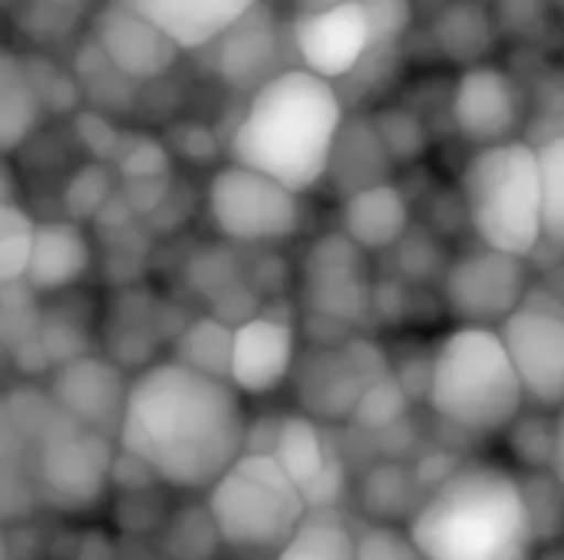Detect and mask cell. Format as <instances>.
<instances>
[{
    "label": "cell",
    "instance_id": "obj_16",
    "mask_svg": "<svg viewBox=\"0 0 564 560\" xmlns=\"http://www.w3.org/2000/svg\"><path fill=\"white\" fill-rule=\"evenodd\" d=\"M311 508H334L347 488V472L337 449L327 442L311 416H284L274 426V442L268 449Z\"/></svg>",
    "mask_w": 564,
    "mask_h": 560
},
{
    "label": "cell",
    "instance_id": "obj_1",
    "mask_svg": "<svg viewBox=\"0 0 564 560\" xmlns=\"http://www.w3.org/2000/svg\"><path fill=\"white\" fill-rule=\"evenodd\" d=\"M116 442L132 465L178 492H205L245 449L241 393L178 360L129 380Z\"/></svg>",
    "mask_w": 564,
    "mask_h": 560
},
{
    "label": "cell",
    "instance_id": "obj_25",
    "mask_svg": "<svg viewBox=\"0 0 564 560\" xmlns=\"http://www.w3.org/2000/svg\"><path fill=\"white\" fill-rule=\"evenodd\" d=\"M433 43L443 50L446 59L459 66L482 63L496 43V26L479 0H453L433 20Z\"/></svg>",
    "mask_w": 564,
    "mask_h": 560
},
{
    "label": "cell",
    "instance_id": "obj_18",
    "mask_svg": "<svg viewBox=\"0 0 564 560\" xmlns=\"http://www.w3.org/2000/svg\"><path fill=\"white\" fill-rule=\"evenodd\" d=\"M413 228V205L400 185L380 178L344 195L340 231L367 254L393 251Z\"/></svg>",
    "mask_w": 564,
    "mask_h": 560
},
{
    "label": "cell",
    "instance_id": "obj_4",
    "mask_svg": "<svg viewBox=\"0 0 564 560\" xmlns=\"http://www.w3.org/2000/svg\"><path fill=\"white\" fill-rule=\"evenodd\" d=\"M430 413L476 439L502 436L525 409L522 380L496 327L459 323L433 350L426 370Z\"/></svg>",
    "mask_w": 564,
    "mask_h": 560
},
{
    "label": "cell",
    "instance_id": "obj_35",
    "mask_svg": "<svg viewBox=\"0 0 564 560\" xmlns=\"http://www.w3.org/2000/svg\"><path fill=\"white\" fill-rule=\"evenodd\" d=\"M337 3H347V0H294V10L297 13H317V10H330Z\"/></svg>",
    "mask_w": 564,
    "mask_h": 560
},
{
    "label": "cell",
    "instance_id": "obj_20",
    "mask_svg": "<svg viewBox=\"0 0 564 560\" xmlns=\"http://www.w3.org/2000/svg\"><path fill=\"white\" fill-rule=\"evenodd\" d=\"M149 17L169 40L188 50L212 46L225 30L248 17L261 0H122Z\"/></svg>",
    "mask_w": 564,
    "mask_h": 560
},
{
    "label": "cell",
    "instance_id": "obj_14",
    "mask_svg": "<svg viewBox=\"0 0 564 560\" xmlns=\"http://www.w3.org/2000/svg\"><path fill=\"white\" fill-rule=\"evenodd\" d=\"M291 40L301 66L334 83L350 76L373 50L370 20L360 0H347L317 13H297L291 23Z\"/></svg>",
    "mask_w": 564,
    "mask_h": 560
},
{
    "label": "cell",
    "instance_id": "obj_9",
    "mask_svg": "<svg viewBox=\"0 0 564 560\" xmlns=\"http://www.w3.org/2000/svg\"><path fill=\"white\" fill-rule=\"evenodd\" d=\"M522 380L525 399L542 409L564 406V294H525L496 327Z\"/></svg>",
    "mask_w": 564,
    "mask_h": 560
},
{
    "label": "cell",
    "instance_id": "obj_24",
    "mask_svg": "<svg viewBox=\"0 0 564 560\" xmlns=\"http://www.w3.org/2000/svg\"><path fill=\"white\" fill-rule=\"evenodd\" d=\"M33 508H40L33 492V449L0 396V525L26 518Z\"/></svg>",
    "mask_w": 564,
    "mask_h": 560
},
{
    "label": "cell",
    "instance_id": "obj_23",
    "mask_svg": "<svg viewBox=\"0 0 564 560\" xmlns=\"http://www.w3.org/2000/svg\"><path fill=\"white\" fill-rule=\"evenodd\" d=\"M43 116V96L33 83L30 63L0 50V155L17 152Z\"/></svg>",
    "mask_w": 564,
    "mask_h": 560
},
{
    "label": "cell",
    "instance_id": "obj_31",
    "mask_svg": "<svg viewBox=\"0 0 564 560\" xmlns=\"http://www.w3.org/2000/svg\"><path fill=\"white\" fill-rule=\"evenodd\" d=\"M354 560H423L413 538L397 525H370L357 535Z\"/></svg>",
    "mask_w": 564,
    "mask_h": 560
},
{
    "label": "cell",
    "instance_id": "obj_26",
    "mask_svg": "<svg viewBox=\"0 0 564 560\" xmlns=\"http://www.w3.org/2000/svg\"><path fill=\"white\" fill-rule=\"evenodd\" d=\"M357 535L334 508H311L274 560H354Z\"/></svg>",
    "mask_w": 564,
    "mask_h": 560
},
{
    "label": "cell",
    "instance_id": "obj_28",
    "mask_svg": "<svg viewBox=\"0 0 564 560\" xmlns=\"http://www.w3.org/2000/svg\"><path fill=\"white\" fill-rule=\"evenodd\" d=\"M535 149L542 172V234L545 244L564 251V129Z\"/></svg>",
    "mask_w": 564,
    "mask_h": 560
},
{
    "label": "cell",
    "instance_id": "obj_7",
    "mask_svg": "<svg viewBox=\"0 0 564 560\" xmlns=\"http://www.w3.org/2000/svg\"><path fill=\"white\" fill-rule=\"evenodd\" d=\"M205 492V512L235 551H278L307 515L304 495L271 452L245 449Z\"/></svg>",
    "mask_w": 564,
    "mask_h": 560
},
{
    "label": "cell",
    "instance_id": "obj_22",
    "mask_svg": "<svg viewBox=\"0 0 564 560\" xmlns=\"http://www.w3.org/2000/svg\"><path fill=\"white\" fill-rule=\"evenodd\" d=\"M380 380V370H370L367 363H360V356L354 353H327L321 356L307 376H304V403L314 416H354L364 389Z\"/></svg>",
    "mask_w": 564,
    "mask_h": 560
},
{
    "label": "cell",
    "instance_id": "obj_17",
    "mask_svg": "<svg viewBox=\"0 0 564 560\" xmlns=\"http://www.w3.org/2000/svg\"><path fill=\"white\" fill-rule=\"evenodd\" d=\"M126 373L116 363L96 356H73L59 363L50 383V396L63 406V413L102 436H116L126 406Z\"/></svg>",
    "mask_w": 564,
    "mask_h": 560
},
{
    "label": "cell",
    "instance_id": "obj_19",
    "mask_svg": "<svg viewBox=\"0 0 564 560\" xmlns=\"http://www.w3.org/2000/svg\"><path fill=\"white\" fill-rule=\"evenodd\" d=\"M93 267V244L79 221H36L23 287L33 294H66Z\"/></svg>",
    "mask_w": 564,
    "mask_h": 560
},
{
    "label": "cell",
    "instance_id": "obj_27",
    "mask_svg": "<svg viewBox=\"0 0 564 560\" xmlns=\"http://www.w3.org/2000/svg\"><path fill=\"white\" fill-rule=\"evenodd\" d=\"M231 333L235 327H228L218 317H202L195 323L185 327V333L178 337V353L175 360L202 370L208 376H221L228 380V360H231Z\"/></svg>",
    "mask_w": 564,
    "mask_h": 560
},
{
    "label": "cell",
    "instance_id": "obj_29",
    "mask_svg": "<svg viewBox=\"0 0 564 560\" xmlns=\"http://www.w3.org/2000/svg\"><path fill=\"white\" fill-rule=\"evenodd\" d=\"M33 224L36 221L17 201H0V290L23 284Z\"/></svg>",
    "mask_w": 564,
    "mask_h": 560
},
{
    "label": "cell",
    "instance_id": "obj_8",
    "mask_svg": "<svg viewBox=\"0 0 564 560\" xmlns=\"http://www.w3.org/2000/svg\"><path fill=\"white\" fill-rule=\"evenodd\" d=\"M205 215L218 238L241 248H274L297 238L304 228L301 191L238 162H228L212 175Z\"/></svg>",
    "mask_w": 564,
    "mask_h": 560
},
{
    "label": "cell",
    "instance_id": "obj_30",
    "mask_svg": "<svg viewBox=\"0 0 564 560\" xmlns=\"http://www.w3.org/2000/svg\"><path fill=\"white\" fill-rule=\"evenodd\" d=\"M215 541L218 531L208 518L205 508H195V512H182L175 528L169 531V554L172 560H212L215 558Z\"/></svg>",
    "mask_w": 564,
    "mask_h": 560
},
{
    "label": "cell",
    "instance_id": "obj_36",
    "mask_svg": "<svg viewBox=\"0 0 564 560\" xmlns=\"http://www.w3.org/2000/svg\"><path fill=\"white\" fill-rule=\"evenodd\" d=\"M0 560H10V545H7L3 531H0Z\"/></svg>",
    "mask_w": 564,
    "mask_h": 560
},
{
    "label": "cell",
    "instance_id": "obj_10",
    "mask_svg": "<svg viewBox=\"0 0 564 560\" xmlns=\"http://www.w3.org/2000/svg\"><path fill=\"white\" fill-rule=\"evenodd\" d=\"M525 257L492 251L479 244L476 251L456 257L443 281V300L456 323L499 327L529 294Z\"/></svg>",
    "mask_w": 564,
    "mask_h": 560
},
{
    "label": "cell",
    "instance_id": "obj_6",
    "mask_svg": "<svg viewBox=\"0 0 564 560\" xmlns=\"http://www.w3.org/2000/svg\"><path fill=\"white\" fill-rule=\"evenodd\" d=\"M466 221L479 244L532 257L542 244V172L539 149L525 139L482 145L459 175Z\"/></svg>",
    "mask_w": 564,
    "mask_h": 560
},
{
    "label": "cell",
    "instance_id": "obj_2",
    "mask_svg": "<svg viewBox=\"0 0 564 560\" xmlns=\"http://www.w3.org/2000/svg\"><path fill=\"white\" fill-rule=\"evenodd\" d=\"M344 122V99L334 79L304 66H284L248 92L228 135V158L304 195L327 182Z\"/></svg>",
    "mask_w": 564,
    "mask_h": 560
},
{
    "label": "cell",
    "instance_id": "obj_15",
    "mask_svg": "<svg viewBox=\"0 0 564 560\" xmlns=\"http://www.w3.org/2000/svg\"><path fill=\"white\" fill-rule=\"evenodd\" d=\"M297 366V330L288 317L251 314L235 323L228 383L241 396H268L281 389Z\"/></svg>",
    "mask_w": 564,
    "mask_h": 560
},
{
    "label": "cell",
    "instance_id": "obj_11",
    "mask_svg": "<svg viewBox=\"0 0 564 560\" xmlns=\"http://www.w3.org/2000/svg\"><path fill=\"white\" fill-rule=\"evenodd\" d=\"M370 254L360 251L344 231H330L307 248L301 287L307 307L334 323H360L370 314Z\"/></svg>",
    "mask_w": 564,
    "mask_h": 560
},
{
    "label": "cell",
    "instance_id": "obj_21",
    "mask_svg": "<svg viewBox=\"0 0 564 560\" xmlns=\"http://www.w3.org/2000/svg\"><path fill=\"white\" fill-rule=\"evenodd\" d=\"M212 46H218V76L235 89H258L268 76L284 66H274L278 33L268 17H261V3L241 17L231 30H225Z\"/></svg>",
    "mask_w": 564,
    "mask_h": 560
},
{
    "label": "cell",
    "instance_id": "obj_12",
    "mask_svg": "<svg viewBox=\"0 0 564 560\" xmlns=\"http://www.w3.org/2000/svg\"><path fill=\"white\" fill-rule=\"evenodd\" d=\"M449 119L469 145H496L519 139L525 122V96L516 76L489 59L463 66L449 92Z\"/></svg>",
    "mask_w": 564,
    "mask_h": 560
},
{
    "label": "cell",
    "instance_id": "obj_34",
    "mask_svg": "<svg viewBox=\"0 0 564 560\" xmlns=\"http://www.w3.org/2000/svg\"><path fill=\"white\" fill-rule=\"evenodd\" d=\"M0 201H17V178L7 165V155H0Z\"/></svg>",
    "mask_w": 564,
    "mask_h": 560
},
{
    "label": "cell",
    "instance_id": "obj_33",
    "mask_svg": "<svg viewBox=\"0 0 564 560\" xmlns=\"http://www.w3.org/2000/svg\"><path fill=\"white\" fill-rule=\"evenodd\" d=\"M549 475L564 492V406L552 419V459H549Z\"/></svg>",
    "mask_w": 564,
    "mask_h": 560
},
{
    "label": "cell",
    "instance_id": "obj_32",
    "mask_svg": "<svg viewBox=\"0 0 564 560\" xmlns=\"http://www.w3.org/2000/svg\"><path fill=\"white\" fill-rule=\"evenodd\" d=\"M109 198V182H106V172L96 168V165H86L66 188V215L73 221L79 218H93L102 201Z\"/></svg>",
    "mask_w": 564,
    "mask_h": 560
},
{
    "label": "cell",
    "instance_id": "obj_5",
    "mask_svg": "<svg viewBox=\"0 0 564 560\" xmlns=\"http://www.w3.org/2000/svg\"><path fill=\"white\" fill-rule=\"evenodd\" d=\"M7 406L33 449V492L40 508L63 515L89 512L102 502L112 479L109 436L79 426L50 389H10Z\"/></svg>",
    "mask_w": 564,
    "mask_h": 560
},
{
    "label": "cell",
    "instance_id": "obj_3",
    "mask_svg": "<svg viewBox=\"0 0 564 560\" xmlns=\"http://www.w3.org/2000/svg\"><path fill=\"white\" fill-rule=\"evenodd\" d=\"M406 535L423 560H532L539 548L522 479L496 462L449 472L413 512Z\"/></svg>",
    "mask_w": 564,
    "mask_h": 560
},
{
    "label": "cell",
    "instance_id": "obj_13",
    "mask_svg": "<svg viewBox=\"0 0 564 560\" xmlns=\"http://www.w3.org/2000/svg\"><path fill=\"white\" fill-rule=\"evenodd\" d=\"M93 43L99 59L126 83L162 79L182 56V46L169 40L149 17L122 0H109L93 17Z\"/></svg>",
    "mask_w": 564,
    "mask_h": 560
}]
</instances>
